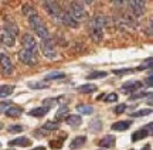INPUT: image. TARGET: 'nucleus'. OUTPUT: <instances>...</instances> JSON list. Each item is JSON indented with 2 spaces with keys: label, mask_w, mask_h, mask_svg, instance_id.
Segmentation results:
<instances>
[{
  "label": "nucleus",
  "mask_w": 153,
  "mask_h": 150,
  "mask_svg": "<svg viewBox=\"0 0 153 150\" xmlns=\"http://www.w3.org/2000/svg\"><path fill=\"white\" fill-rule=\"evenodd\" d=\"M105 17L104 16H95L89 23V35L92 41L101 43L104 38V28H105Z\"/></svg>",
  "instance_id": "f257e3e1"
},
{
  "label": "nucleus",
  "mask_w": 153,
  "mask_h": 150,
  "mask_svg": "<svg viewBox=\"0 0 153 150\" xmlns=\"http://www.w3.org/2000/svg\"><path fill=\"white\" fill-rule=\"evenodd\" d=\"M27 18H28V24H30V27L33 28V31L37 34L40 38L41 40L48 38L50 37L48 28H47V26H45V23L41 20V17L37 14V11H34L33 14H30Z\"/></svg>",
  "instance_id": "f03ea898"
},
{
  "label": "nucleus",
  "mask_w": 153,
  "mask_h": 150,
  "mask_svg": "<svg viewBox=\"0 0 153 150\" xmlns=\"http://www.w3.org/2000/svg\"><path fill=\"white\" fill-rule=\"evenodd\" d=\"M43 6L45 11L48 13V16L55 20V21H61V14H62V9H61L60 3L57 0H43Z\"/></svg>",
  "instance_id": "7ed1b4c3"
},
{
  "label": "nucleus",
  "mask_w": 153,
  "mask_h": 150,
  "mask_svg": "<svg viewBox=\"0 0 153 150\" xmlns=\"http://www.w3.org/2000/svg\"><path fill=\"white\" fill-rule=\"evenodd\" d=\"M68 13L71 14L74 18H75L76 21H84L85 18H87V11L84 9V6H82L81 1H78V0H72L71 3H70V9H68Z\"/></svg>",
  "instance_id": "20e7f679"
},
{
  "label": "nucleus",
  "mask_w": 153,
  "mask_h": 150,
  "mask_svg": "<svg viewBox=\"0 0 153 150\" xmlns=\"http://www.w3.org/2000/svg\"><path fill=\"white\" fill-rule=\"evenodd\" d=\"M40 47H41V51H43L44 57H47L50 60H54L55 57H57V47H55L54 40L51 38V37L41 40Z\"/></svg>",
  "instance_id": "39448f33"
},
{
  "label": "nucleus",
  "mask_w": 153,
  "mask_h": 150,
  "mask_svg": "<svg viewBox=\"0 0 153 150\" xmlns=\"http://www.w3.org/2000/svg\"><path fill=\"white\" fill-rule=\"evenodd\" d=\"M126 4L133 17H140L146 11V0H128Z\"/></svg>",
  "instance_id": "423d86ee"
},
{
  "label": "nucleus",
  "mask_w": 153,
  "mask_h": 150,
  "mask_svg": "<svg viewBox=\"0 0 153 150\" xmlns=\"http://www.w3.org/2000/svg\"><path fill=\"white\" fill-rule=\"evenodd\" d=\"M19 60L26 64L28 67H33V65H37L38 64V58H37V54L36 52H31V51H27V50H22L19 52Z\"/></svg>",
  "instance_id": "0eeeda50"
},
{
  "label": "nucleus",
  "mask_w": 153,
  "mask_h": 150,
  "mask_svg": "<svg viewBox=\"0 0 153 150\" xmlns=\"http://www.w3.org/2000/svg\"><path fill=\"white\" fill-rule=\"evenodd\" d=\"M22 45H23V50L31 51V52H36V54H37L38 44H37L36 38H34L31 34L26 33L24 35H23V37H22Z\"/></svg>",
  "instance_id": "6e6552de"
},
{
  "label": "nucleus",
  "mask_w": 153,
  "mask_h": 150,
  "mask_svg": "<svg viewBox=\"0 0 153 150\" xmlns=\"http://www.w3.org/2000/svg\"><path fill=\"white\" fill-rule=\"evenodd\" d=\"M0 68H1L3 74L7 77L13 75V72H14V65L7 54H0Z\"/></svg>",
  "instance_id": "1a4fd4ad"
},
{
  "label": "nucleus",
  "mask_w": 153,
  "mask_h": 150,
  "mask_svg": "<svg viewBox=\"0 0 153 150\" xmlns=\"http://www.w3.org/2000/svg\"><path fill=\"white\" fill-rule=\"evenodd\" d=\"M0 43L6 47H13L16 43V37L11 35L4 27H0Z\"/></svg>",
  "instance_id": "9d476101"
},
{
  "label": "nucleus",
  "mask_w": 153,
  "mask_h": 150,
  "mask_svg": "<svg viewBox=\"0 0 153 150\" xmlns=\"http://www.w3.org/2000/svg\"><path fill=\"white\" fill-rule=\"evenodd\" d=\"M148 134H152V123H148V126H145V128L133 132V133H132V140H133V142H137V140L146 139Z\"/></svg>",
  "instance_id": "9b49d317"
},
{
  "label": "nucleus",
  "mask_w": 153,
  "mask_h": 150,
  "mask_svg": "<svg viewBox=\"0 0 153 150\" xmlns=\"http://www.w3.org/2000/svg\"><path fill=\"white\" fill-rule=\"evenodd\" d=\"M64 26H67V27H70V28H76L78 26H79V23L76 21L75 18L68 13V11H62V14H61V21Z\"/></svg>",
  "instance_id": "f8f14e48"
},
{
  "label": "nucleus",
  "mask_w": 153,
  "mask_h": 150,
  "mask_svg": "<svg viewBox=\"0 0 153 150\" xmlns=\"http://www.w3.org/2000/svg\"><path fill=\"white\" fill-rule=\"evenodd\" d=\"M142 85L143 83L140 81H128L122 85V91H125L128 94H133V92H136L142 88Z\"/></svg>",
  "instance_id": "ddd939ff"
},
{
  "label": "nucleus",
  "mask_w": 153,
  "mask_h": 150,
  "mask_svg": "<svg viewBox=\"0 0 153 150\" xmlns=\"http://www.w3.org/2000/svg\"><path fill=\"white\" fill-rule=\"evenodd\" d=\"M115 143H116V137L115 136H112V134H106V136H104L102 139L99 140L98 145L101 146V147H106V149H111V147H114Z\"/></svg>",
  "instance_id": "4468645a"
},
{
  "label": "nucleus",
  "mask_w": 153,
  "mask_h": 150,
  "mask_svg": "<svg viewBox=\"0 0 153 150\" xmlns=\"http://www.w3.org/2000/svg\"><path fill=\"white\" fill-rule=\"evenodd\" d=\"M48 111H50L48 106H38V108L31 109V111L28 112V115H30V116H34V117H43L48 113Z\"/></svg>",
  "instance_id": "2eb2a0df"
},
{
  "label": "nucleus",
  "mask_w": 153,
  "mask_h": 150,
  "mask_svg": "<svg viewBox=\"0 0 153 150\" xmlns=\"http://www.w3.org/2000/svg\"><path fill=\"white\" fill-rule=\"evenodd\" d=\"M31 145V140L26 137V136H22V137H16L9 142V146H22V147H27V146Z\"/></svg>",
  "instance_id": "dca6fc26"
},
{
  "label": "nucleus",
  "mask_w": 153,
  "mask_h": 150,
  "mask_svg": "<svg viewBox=\"0 0 153 150\" xmlns=\"http://www.w3.org/2000/svg\"><path fill=\"white\" fill-rule=\"evenodd\" d=\"M65 122L71 128H78V126H81L82 117L78 116V115H68V116H65Z\"/></svg>",
  "instance_id": "f3484780"
},
{
  "label": "nucleus",
  "mask_w": 153,
  "mask_h": 150,
  "mask_svg": "<svg viewBox=\"0 0 153 150\" xmlns=\"http://www.w3.org/2000/svg\"><path fill=\"white\" fill-rule=\"evenodd\" d=\"M132 122L131 120H120V122H116L112 125V130H116V132H123V130H128L131 128Z\"/></svg>",
  "instance_id": "a211bd4d"
},
{
  "label": "nucleus",
  "mask_w": 153,
  "mask_h": 150,
  "mask_svg": "<svg viewBox=\"0 0 153 150\" xmlns=\"http://www.w3.org/2000/svg\"><path fill=\"white\" fill-rule=\"evenodd\" d=\"M85 142H87V137H85V136H76L75 139L71 142V145H70V149H71V150L81 149L82 146L85 145Z\"/></svg>",
  "instance_id": "6ab92c4d"
},
{
  "label": "nucleus",
  "mask_w": 153,
  "mask_h": 150,
  "mask_svg": "<svg viewBox=\"0 0 153 150\" xmlns=\"http://www.w3.org/2000/svg\"><path fill=\"white\" fill-rule=\"evenodd\" d=\"M4 28L11 34V35L17 37V34H19V27L16 26V23L13 21V20H9V18H7L4 23Z\"/></svg>",
  "instance_id": "aec40b11"
},
{
  "label": "nucleus",
  "mask_w": 153,
  "mask_h": 150,
  "mask_svg": "<svg viewBox=\"0 0 153 150\" xmlns=\"http://www.w3.org/2000/svg\"><path fill=\"white\" fill-rule=\"evenodd\" d=\"M23 113V109L19 106H9L6 109V115L9 117H20Z\"/></svg>",
  "instance_id": "412c9836"
},
{
  "label": "nucleus",
  "mask_w": 153,
  "mask_h": 150,
  "mask_svg": "<svg viewBox=\"0 0 153 150\" xmlns=\"http://www.w3.org/2000/svg\"><path fill=\"white\" fill-rule=\"evenodd\" d=\"M95 91H97V85H94V83H85V85L78 86V92L79 94H92Z\"/></svg>",
  "instance_id": "4be33fe9"
},
{
  "label": "nucleus",
  "mask_w": 153,
  "mask_h": 150,
  "mask_svg": "<svg viewBox=\"0 0 153 150\" xmlns=\"http://www.w3.org/2000/svg\"><path fill=\"white\" fill-rule=\"evenodd\" d=\"M14 91L13 85H0V98H7L10 96Z\"/></svg>",
  "instance_id": "5701e85b"
},
{
  "label": "nucleus",
  "mask_w": 153,
  "mask_h": 150,
  "mask_svg": "<svg viewBox=\"0 0 153 150\" xmlns=\"http://www.w3.org/2000/svg\"><path fill=\"white\" fill-rule=\"evenodd\" d=\"M62 78H65V74L60 72V71H54V72L47 74V75L44 77V79H45V81H53V79H62Z\"/></svg>",
  "instance_id": "b1692460"
},
{
  "label": "nucleus",
  "mask_w": 153,
  "mask_h": 150,
  "mask_svg": "<svg viewBox=\"0 0 153 150\" xmlns=\"http://www.w3.org/2000/svg\"><path fill=\"white\" fill-rule=\"evenodd\" d=\"M76 111L79 112L81 115H91L94 112V108L92 106H89V105H76Z\"/></svg>",
  "instance_id": "393cba45"
},
{
  "label": "nucleus",
  "mask_w": 153,
  "mask_h": 150,
  "mask_svg": "<svg viewBox=\"0 0 153 150\" xmlns=\"http://www.w3.org/2000/svg\"><path fill=\"white\" fill-rule=\"evenodd\" d=\"M150 113H152V109H150V108H148V109H140V111L133 112L131 116H133V117H142V116H146V115H150Z\"/></svg>",
  "instance_id": "a878e982"
},
{
  "label": "nucleus",
  "mask_w": 153,
  "mask_h": 150,
  "mask_svg": "<svg viewBox=\"0 0 153 150\" xmlns=\"http://www.w3.org/2000/svg\"><path fill=\"white\" fill-rule=\"evenodd\" d=\"M28 88L31 89H44V88H48V83L45 82H28Z\"/></svg>",
  "instance_id": "bb28decb"
},
{
  "label": "nucleus",
  "mask_w": 153,
  "mask_h": 150,
  "mask_svg": "<svg viewBox=\"0 0 153 150\" xmlns=\"http://www.w3.org/2000/svg\"><path fill=\"white\" fill-rule=\"evenodd\" d=\"M89 128H91L92 132H98V130L102 129V122L99 119H95V120H92V122L89 123Z\"/></svg>",
  "instance_id": "cd10ccee"
},
{
  "label": "nucleus",
  "mask_w": 153,
  "mask_h": 150,
  "mask_svg": "<svg viewBox=\"0 0 153 150\" xmlns=\"http://www.w3.org/2000/svg\"><path fill=\"white\" fill-rule=\"evenodd\" d=\"M108 75V74L105 72V71H95V72H91L88 75V79H98V78H105Z\"/></svg>",
  "instance_id": "c85d7f7f"
},
{
  "label": "nucleus",
  "mask_w": 153,
  "mask_h": 150,
  "mask_svg": "<svg viewBox=\"0 0 153 150\" xmlns=\"http://www.w3.org/2000/svg\"><path fill=\"white\" fill-rule=\"evenodd\" d=\"M67 113H68V106H61L60 111L57 112V119L60 120V119H62V117H65Z\"/></svg>",
  "instance_id": "c756f323"
},
{
  "label": "nucleus",
  "mask_w": 153,
  "mask_h": 150,
  "mask_svg": "<svg viewBox=\"0 0 153 150\" xmlns=\"http://www.w3.org/2000/svg\"><path fill=\"white\" fill-rule=\"evenodd\" d=\"M149 95V92H133V95H131V100H136V99H140V98H146Z\"/></svg>",
  "instance_id": "7c9ffc66"
},
{
  "label": "nucleus",
  "mask_w": 153,
  "mask_h": 150,
  "mask_svg": "<svg viewBox=\"0 0 153 150\" xmlns=\"http://www.w3.org/2000/svg\"><path fill=\"white\" fill-rule=\"evenodd\" d=\"M43 129H45V130H57L58 129V122H47L43 126Z\"/></svg>",
  "instance_id": "2f4dec72"
},
{
  "label": "nucleus",
  "mask_w": 153,
  "mask_h": 150,
  "mask_svg": "<svg viewBox=\"0 0 153 150\" xmlns=\"http://www.w3.org/2000/svg\"><path fill=\"white\" fill-rule=\"evenodd\" d=\"M23 130H24V126H22V125H13V126L9 128V132H10V133H20Z\"/></svg>",
  "instance_id": "473e14b6"
},
{
  "label": "nucleus",
  "mask_w": 153,
  "mask_h": 150,
  "mask_svg": "<svg viewBox=\"0 0 153 150\" xmlns=\"http://www.w3.org/2000/svg\"><path fill=\"white\" fill-rule=\"evenodd\" d=\"M105 102H116L118 100V95L115 94V92H112V94H108L106 96H104Z\"/></svg>",
  "instance_id": "72a5a7b5"
},
{
  "label": "nucleus",
  "mask_w": 153,
  "mask_h": 150,
  "mask_svg": "<svg viewBox=\"0 0 153 150\" xmlns=\"http://www.w3.org/2000/svg\"><path fill=\"white\" fill-rule=\"evenodd\" d=\"M146 68H148V69H152V58H148V61L143 62L137 69H139V71H142V69H146Z\"/></svg>",
  "instance_id": "f704fd0d"
},
{
  "label": "nucleus",
  "mask_w": 153,
  "mask_h": 150,
  "mask_svg": "<svg viewBox=\"0 0 153 150\" xmlns=\"http://www.w3.org/2000/svg\"><path fill=\"white\" fill-rule=\"evenodd\" d=\"M135 72V69H115L114 74H116V75H125V74H132Z\"/></svg>",
  "instance_id": "c9c22d12"
},
{
  "label": "nucleus",
  "mask_w": 153,
  "mask_h": 150,
  "mask_svg": "<svg viewBox=\"0 0 153 150\" xmlns=\"http://www.w3.org/2000/svg\"><path fill=\"white\" fill-rule=\"evenodd\" d=\"M125 111H126V105H125V103L118 105L116 108H115V113H116V115H120V113H123Z\"/></svg>",
  "instance_id": "e433bc0d"
},
{
  "label": "nucleus",
  "mask_w": 153,
  "mask_h": 150,
  "mask_svg": "<svg viewBox=\"0 0 153 150\" xmlns=\"http://www.w3.org/2000/svg\"><path fill=\"white\" fill-rule=\"evenodd\" d=\"M111 1H112L116 7H123V6L126 4V1H128V0H111Z\"/></svg>",
  "instance_id": "4c0bfd02"
},
{
  "label": "nucleus",
  "mask_w": 153,
  "mask_h": 150,
  "mask_svg": "<svg viewBox=\"0 0 153 150\" xmlns=\"http://www.w3.org/2000/svg\"><path fill=\"white\" fill-rule=\"evenodd\" d=\"M61 145H62V142H51V143H50V146H51V147H55V149L61 147Z\"/></svg>",
  "instance_id": "58836bf2"
},
{
  "label": "nucleus",
  "mask_w": 153,
  "mask_h": 150,
  "mask_svg": "<svg viewBox=\"0 0 153 150\" xmlns=\"http://www.w3.org/2000/svg\"><path fill=\"white\" fill-rule=\"evenodd\" d=\"M11 103L10 102H3V103H0V111H3V109H6V108H9Z\"/></svg>",
  "instance_id": "ea45409f"
},
{
  "label": "nucleus",
  "mask_w": 153,
  "mask_h": 150,
  "mask_svg": "<svg viewBox=\"0 0 153 150\" xmlns=\"http://www.w3.org/2000/svg\"><path fill=\"white\" fill-rule=\"evenodd\" d=\"M145 83H146V85H148V86H149V88H150V86H152V75H149V77H148V79H146V82H145Z\"/></svg>",
  "instance_id": "a19ab883"
},
{
  "label": "nucleus",
  "mask_w": 153,
  "mask_h": 150,
  "mask_svg": "<svg viewBox=\"0 0 153 150\" xmlns=\"http://www.w3.org/2000/svg\"><path fill=\"white\" fill-rule=\"evenodd\" d=\"M82 1H84L85 4H92V3L95 1V0H82Z\"/></svg>",
  "instance_id": "79ce46f5"
},
{
  "label": "nucleus",
  "mask_w": 153,
  "mask_h": 150,
  "mask_svg": "<svg viewBox=\"0 0 153 150\" xmlns=\"http://www.w3.org/2000/svg\"><path fill=\"white\" fill-rule=\"evenodd\" d=\"M142 150H152V146H150V145L148 143L146 146H143V149H142Z\"/></svg>",
  "instance_id": "37998d69"
},
{
  "label": "nucleus",
  "mask_w": 153,
  "mask_h": 150,
  "mask_svg": "<svg viewBox=\"0 0 153 150\" xmlns=\"http://www.w3.org/2000/svg\"><path fill=\"white\" fill-rule=\"evenodd\" d=\"M33 150H45V147H44V146H37V147H34Z\"/></svg>",
  "instance_id": "c03bdc74"
},
{
  "label": "nucleus",
  "mask_w": 153,
  "mask_h": 150,
  "mask_svg": "<svg viewBox=\"0 0 153 150\" xmlns=\"http://www.w3.org/2000/svg\"><path fill=\"white\" fill-rule=\"evenodd\" d=\"M1 126H3V125H1V122H0V129H1Z\"/></svg>",
  "instance_id": "a18cd8bd"
},
{
  "label": "nucleus",
  "mask_w": 153,
  "mask_h": 150,
  "mask_svg": "<svg viewBox=\"0 0 153 150\" xmlns=\"http://www.w3.org/2000/svg\"><path fill=\"white\" fill-rule=\"evenodd\" d=\"M0 146H1V143H0Z\"/></svg>",
  "instance_id": "49530a36"
}]
</instances>
